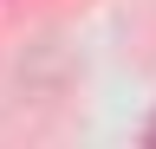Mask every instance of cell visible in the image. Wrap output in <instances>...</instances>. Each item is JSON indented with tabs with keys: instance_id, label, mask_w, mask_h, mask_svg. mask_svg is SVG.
Instances as JSON below:
<instances>
[{
	"instance_id": "obj_1",
	"label": "cell",
	"mask_w": 156,
	"mask_h": 149,
	"mask_svg": "<svg viewBox=\"0 0 156 149\" xmlns=\"http://www.w3.org/2000/svg\"><path fill=\"white\" fill-rule=\"evenodd\" d=\"M143 143H150V149H156V117H150V130H143Z\"/></svg>"
}]
</instances>
